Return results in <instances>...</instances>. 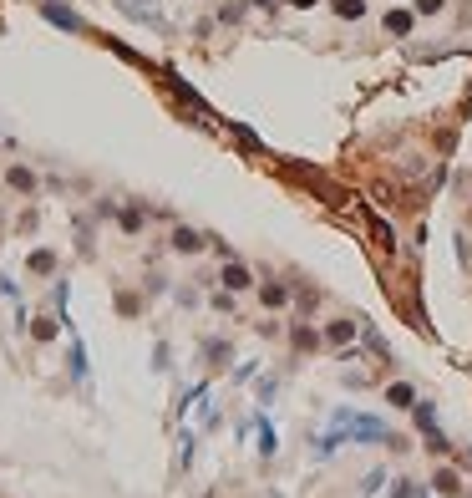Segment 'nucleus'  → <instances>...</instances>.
I'll list each match as a JSON object with an SVG mask.
<instances>
[{
    "instance_id": "obj_13",
    "label": "nucleus",
    "mask_w": 472,
    "mask_h": 498,
    "mask_svg": "<svg viewBox=\"0 0 472 498\" xmlns=\"http://www.w3.org/2000/svg\"><path fill=\"white\" fill-rule=\"evenodd\" d=\"M122 229H142V208H122Z\"/></svg>"
},
{
    "instance_id": "obj_2",
    "label": "nucleus",
    "mask_w": 472,
    "mask_h": 498,
    "mask_svg": "<svg viewBox=\"0 0 472 498\" xmlns=\"http://www.w3.org/2000/svg\"><path fill=\"white\" fill-rule=\"evenodd\" d=\"M224 285H229V290H249V270L239 265V259H234V265H224Z\"/></svg>"
},
{
    "instance_id": "obj_6",
    "label": "nucleus",
    "mask_w": 472,
    "mask_h": 498,
    "mask_svg": "<svg viewBox=\"0 0 472 498\" xmlns=\"http://www.w3.org/2000/svg\"><path fill=\"white\" fill-rule=\"evenodd\" d=\"M31 270H36V274H51V270H56V255H51V249H36V255H31Z\"/></svg>"
},
{
    "instance_id": "obj_12",
    "label": "nucleus",
    "mask_w": 472,
    "mask_h": 498,
    "mask_svg": "<svg viewBox=\"0 0 472 498\" xmlns=\"http://www.w3.org/2000/svg\"><path fill=\"white\" fill-rule=\"evenodd\" d=\"M371 234H376V244H381V249H391V244H396V239H391V229L381 224V219H376V224H371Z\"/></svg>"
},
{
    "instance_id": "obj_1",
    "label": "nucleus",
    "mask_w": 472,
    "mask_h": 498,
    "mask_svg": "<svg viewBox=\"0 0 472 498\" xmlns=\"http://www.w3.org/2000/svg\"><path fill=\"white\" fill-rule=\"evenodd\" d=\"M173 249H178V255H199V249H203V234H199V229H173Z\"/></svg>"
},
{
    "instance_id": "obj_10",
    "label": "nucleus",
    "mask_w": 472,
    "mask_h": 498,
    "mask_svg": "<svg viewBox=\"0 0 472 498\" xmlns=\"http://www.w3.org/2000/svg\"><path fill=\"white\" fill-rule=\"evenodd\" d=\"M51 336H56V321L41 316V321H36V340H51Z\"/></svg>"
},
{
    "instance_id": "obj_5",
    "label": "nucleus",
    "mask_w": 472,
    "mask_h": 498,
    "mask_svg": "<svg viewBox=\"0 0 472 498\" xmlns=\"http://www.w3.org/2000/svg\"><path fill=\"white\" fill-rule=\"evenodd\" d=\"M335 16H346V21H361V16H366V0H335Z\"/></svg>"
},
{
    "instance_id": "obj_16",
    "label": "nucleus",
    "mask_w": 472,
    "mask_h": 498,
    "mask_svg": "<svg viewBox=\"0 0 472 498\" xmlns=\"http://www.w3.org/2000/svg\"><path fill=\"white\" fill-rule=\"evenodd\" d=\"M254 6H265V10H269V6H280V0H254Z\"/></svg>"
},
{
    "instance_id": "obj_3",
    "label": "nucleus",
    "mask_w": 472,
    "mask_h": 498,
    "mask_svg": "<svg viewBox=\"0 0 472 498\" xmlns=\"http://www.w3.org/2000/svg\"><path fill=\"white\" fill-rule=\"evenodd\" d=\"M386 31L406 36V31H412V10H386Z\"/></svg>"
},
{
    "instance_id": "obj_4",
    "label": "nucleus",
    "mask_w": 472,
    "mask_h": 498,
    "mask_svg": "<svg viewBox=\"0 0 472 498\" xmlns=\"http://www.w3.org/2000/svg\"><path fill=\"white\" fill-rule=\"evenodd\" d=\"M41 10H46V16L56 21V25H67V31H82V21H76L71 10H61V6H41Z\"/></svg>"
},
{
    "instance_id": "obj_8",
    "label": "nucleus",
    "mask_w": 472,
    "mask_h": 498,
    "mask_svg": "<svg viewBox=\"0 0 472 498\" xmlns=\"http://www.w3.org/2000/svg\"><path fill=\"white\" fill-rule=\"evenodd\" d=\"M259 295H265V305H274V310H280L284 300H290V290H284V285H265Z\"/></svg>"
},
{
    "instance_id": "obj_9",
    "label": "nucleus",
    "mask_w": 472,
    "mask_h": 498,
    "mask_svg": "<svg viewBox=\"0 0 472 498\" xmlns=\"http://www.w3.org/2000/svg\"><path fill=\"white\" fill-rule=\"evenodd\" d=\"M350 336H356V325H350V321H330V340H350Z\"/></svg>"
},
{
    "instance_id": "obj_15",
    "label": "nucleus",
    "mask_w": 472,
    "mask_h": 498,
    "mask_svg": "<svg viewBox=\"0 0 472 498\" xmlns=\"http://www.w3.org/2000/svg\"><path fill=\"white\" fill-rule=\"evenodd\" d=\"M290 6H300V10H310V6H320V0H290Z\"/></svg>"
},
{
    "instance_id": "obj_7",
    "label": "nucleus",
    "mask_w": 472,
    "mask_h": 498,
    "mask_svg": "<svg viewBox=\"0 0 472 498\" xmlns=\"http://www.w3.org/2000/svg\"><path fill=\"white\" fill-rule=\"evenodd\" d=\"M10 188H25V193H31V188H36V173H31V168H10Z\"/></svg>"
},
{
    "instance_id": "obj_14",
    "label": "nucleus",
    "mask_w": 472,
    "mask_h": 498,
    "mask_svg": "<svg viewBox=\"0 0 472 498\" xmlns=\"http://www.w3.org/2000/svg\"><path fill=\"white\" fill-rule=\"evenodd\" d=\"M442 6H447V0H416V10H422V16H437Z\"/></svg>"
},
{
    "instance_id": "obj_11",
    "label": "nucleus",
    "mask_w": 472,
    "mask_h": 498,
    "mask_svg": "<svg viewBox=\"0 0 472 498\" xmlns=\"http://www.w3.org/2000/svg\"><path fill=\"white\" fill-rule=\"evenodd\" d=\"M295 346L300 351H315V346H320V336H315V331H295Z\"/></svg>"
}]
</instances>
